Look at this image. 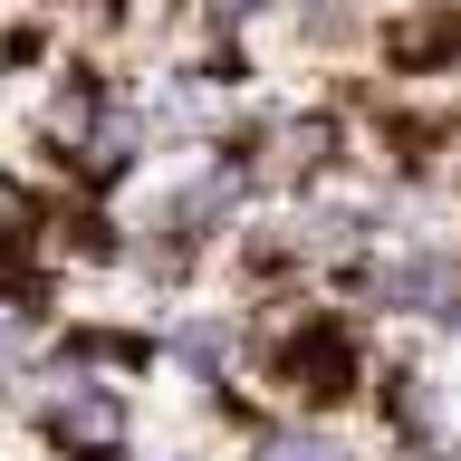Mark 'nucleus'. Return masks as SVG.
Returning <instances> with one entry per match:
<instances>
[{"label": "nucleus", "instance_id": "1", "mask_svg": "<svg viewBox=\"0 0 461 461\" xmlns=\"http://www.w3.org/2000/svg\"><path fill=\"white\" fill-rule=\"evenodd\" d=\"M356 298H366L375 317H413L432 337H461V250L403 230L394 250H375L366 269H356Z\"/></svg>", "mask_w": 461, "mask_h": 461}, {"label": "nucleus", "instance_id": "2", "mask_svg": "<svg viewBox=\"0 0 461 461\" xmlns=\"http://www.w3.org/2000/svg\"><path fill=\"white\" fill-rule=\"evenodd\" d=\"M154 356H164L173 375H193V384H230V356H240V317L230 308H183L154 337Z\"/></svg>", "mask_w": 461, "mask_h": 461}, {"label": "nucleus", "instance_id": "3", "mask_svg": "<svg viewBox=\"0 0 461 461\" xmlns=\"http://www.w3.org/2000/svg\"><path fill=\"white\" fill-rule=\"evenodd\" d=\"M240 461H366V452L346 442L337 413H269V423H250Z\"/></svg>", "mask_w": 461, "mask_h": 461}, {"label": "nucleus", "instance_id": "4", "mask_svg": "<svg viewBox=\"0 0 461 461\" xmlns=\"http://www.w3.org/2000/svg\"><path fill=\"white\" fill-rule=\"evenodd\" d=\"M259 10H279V0H212V20H221V29H240V20H259Z\"/></svg>", "mask_w": 461, "mask_h": 461}, {"label": "nucleus", "instance_id": "5", "mask_svg": "<svg viewBox=\"0 0 461 461\" xmlns=\"http://www.w3.org/2000/svg\"><path fill=\"white\" fill-rule=\"evenodd\" d=\"M10 212H20V193H10V183H0V230H10Z\"/></svg>", "mask_w": 461, "mask_h": 461}]
</instances>
